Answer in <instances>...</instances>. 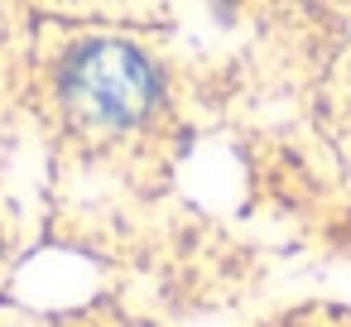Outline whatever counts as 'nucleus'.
I'll list each match as a JSON object with an SVG mask.
<instances>
[{"instance_id": "f257e3e1", "label": "nucleus", "mask_w": 351, "mask_h": 327, "mask_svg": "<svg viewBox=\"0 0 351 327\" xmlns=\"http://www.w3.org/2000/svg\"><path fill=\"white\" fill-rule=\"evenodd\" d=\"M63 101L82 125L125 130L154 106V68L130 44H87L68 58Z\"/></svg>"}]
</instances>
